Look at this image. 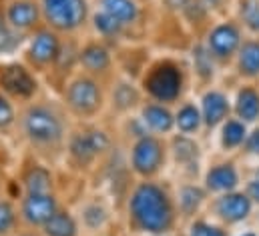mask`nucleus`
Instances as JSON below:
<instances>
[{"instance_id":"obj_26","label":"nucleus","mask_w":259,"mask_h":236,"mask_svg":"<svg viewBox=\"0 0 259 236\" xmlns=\"http://www.w3.org/2000/svg\"><path fill=\"white\" fill-rule=\"evenodd\" d=\"M16 224V210L8 200L0 198V236H6Z\"/></svg>"},{"instance_id":"obj_21","label":"nucleus","mask_w":259,"mask_h":236,"mask_svg":"<svg viewBox=\"0 0 259 236\" xmlns=\"http://www.w3.org/2000/svg\"><path fill=\"white\" fill-rule=\"evenodd\" d=\"M24 186H26V192H51L53 178H51L47 168L34 166V168H30V170L26 172V176H24Z\"/></svg>"},{"instance_id":"obj_2","label":"nucleus","mask_w":259,"mask_h":236,"mask_svg":"<svg viewBox=\"0 0 259 236\" xmlns=\"http://www.w3.org/2000/svg\"><path fill=\"white\" fill-rule=\"evenodd\" d=\"M22 128L26 138L36 146H57L65 136V122L61 114L47 106V104H34L30 106L22 116Z\"/></svg>"},{"instance_id":"obj_25","label":"nucleus","mask_w":259,"mask_h":236,"mask_svg":"<svg viewBox=\"0 0 259 236\" xmlns=\"http://www.w3.org/2000/svg\"><path fill=\"white\" fill-rule=\"evenodd\" d=\"M201 118H199V112L195 106H183L177 114V126L183 130V132H193L197 130Z\"/></svg>"},{"instance_id":"obj_6","label":"nucleus","mask_w":259,"mask_h":236,"mask_svg":"<svg viewBox=\"0 0 259 236\" xmlns=\"http://www.w3.org/2000/svg\"><path fill=\"white\" fill-rule=\"evenodd\" d=\"M109 146V138L105 132L101 130H87V132H78L70 138V154L78 164H89L91 160H95L103 150H107Z\"/></svg>"},{"instance_id":"obj_14","label":"nucleus","mask_w":259,"mask_h":236,"mask_svg":"<svg viewBox=\"0 0 259 236\" xmlns=\"http://www.w3.org/2000/svg\"><path fill=\"white\" fill-rule=\"evenodd\" d=\"M101 6H103V12L119 20L123 26L135 22L139 16V8L135 0H101Z\"/></svg>"},{"instance_id":"obj_24","label":"nucleus","mask_w":259,"mask_h":236,"mask_svg":"<svg viewBox=\"0 0 259 236\" xmlns=\"http://www.w3.org/2000/svg\"><path fill=\"white\" fill-rule=\"evenodd\" d=\"M95 28L101 32V34H105V36H113V34H119L121 32V28H123V24L119 22V20H115L113 16H109L107 12H99V14H95Z\"/></svg>"},{"instance_id":"obj_27","label":"nucleus","mask_w":259,"mask_h":236,"mask_svg":"<svg viewBox=\"0 0 259 236\" xmlns=\"http://www.w3.org/2000/svg\"><path fill=\"white\" fill-rule=\"evenodd\" d=\"M16 44H18V38H16L12 26H8L0 14V52H10Z\"/></svg>"},{"instance_id":"obj_10","label":"nucleus","mask_w":259,"mask_h":236,"mask_svg":"<svg viewBox=\"0 0 259 236\" xmlns=\"http://www.w3.org/2000/svg\"><path fill=\"white\" fill-rule=\"evenodd\" d=\"M59 54H61V44H59V38H57L55 32H51V30H38L32 36L30 46H28V58L32 60L34 64L47 66L53 60L59 58Z\"/></svg>"},{"instance_id":"obj_19","label":"nucleus","mask_w":259,"mask_h":236,"mask_svg":"<svg viewBox=\"0 0 259 236\" xmlns=\"http://www.w3.org/2000/svg\"><path fill=\"white\" fill-rule=\"evenodd\" d=\"M45 236H76V222L68 212H59L42 226Z\"/></svg>"},{"instance_id":"obj_34","label":"nucleus","mask_w":259,"mask_h":236,"mask_svg":"<svg viewBox=\"0 0 259 236\" xmlns=\"http://www.w3.org/2000/svg\"><path fill=\"white\" fill-rule=\"evenodd\" d=\"M247 150L253 152V154H259V130H255V132L249 136V140H247Z\"/></svg>"},{"instance_id":"obj_13","label":"nucleus","mask_w":259,"mask_h":236,"mask_svg":"<svg viewBox=\"0 0 259 236\" xmlns=\"http://www.w3.org/2000/svg\"><path fill=\"white\" fill-rule=\"evenodd\" d=\"M217 210L219 214L229 220V222H237V220H243L249 210H251V202L247 196L243 194H225L219 202H217Z\"/></svg>"},{"instance_id":"obj_32","label":"nucleus","mask_w":259,"mask_h":236,"mask_svg":"<svg viewBox=\"0 0 259 236\" xmlns=\"http://www.w3.org/2000/svg\"><path fill=\"white\" fill-rule=\"evenodd\" d=\"M195 152H197V148H195L193 142H189V140H185V138H181V140L175 142V154H177V158L187 160V158L195 156Z\"/></svg>"},{"instance_id":"obj_5","label":"nucleus","mask_w":259,"mask_h":236,"mask_svg":"<svg viewBox=\"0 0 259 236\" xmlns=\"http://www.w3.org/2000/svg\"><path fill=\"white\" fill-rule=\"evenodd\" d=\"M145 88L147 92L161 100V102H167V100H173L179 96L181 92V72L169 64V62H163L159 66H155L147 78H145Z\"/></svg>"},{"instance_id":"obj_22","label":"nucleus","mask_w":259,"mask_h":236,"mask_svg":"<svg viewBox=\"0 0 259 236\" xmlns=\"http://www.w3.org/2000/svg\"><path fill=\"white\" fill-rule=\"evenodd\" d=\"M239 66L245 74L259 72V42H247L241 46L239 52Z\"/></svg>"},{"instance_id":"obj_12","label":"nucleus","mask_w":259,"mask_h":236,"mask_svg":"<svg viewBox=\"0 0 259 236\" xmlns=\"http://www.w3.org/2000/svg\"><path fill=\"white\" fill-rule=\"evenodd\" d=\"M239 44V32L233 24L217 26L209 36V48L217 56H229Z\"/></svg>"},{"instance_id":"obj_28","label":"nucleus","mask_w":259,"mask_h":236,"mask_svg":"<svg viewBox=\"0 0 259 236\" xmlns=\"http://www.w3.org/2000/svg\"><path fill=\"white\" fill-rule=\"evenodd\" d=\"M115 100H117V104L121 106V108H129L135 104V100H137V94H135V90L127 86V84H121L119 88H117V94H115Z\"/></svg>"},{"instance_id":"obj_8","label":"nucleus","mask_w":259,"mask_h":236,"mask_svg":"<svg viewBox=\"0 0 259 236\" xmlns=\"http://www.w3.org/2000/svg\"><path fill=\"white\" fill-rule=\"evenodd\" d=\"M161 160H163V148H161L159 140H155L153 136H143L135 142V146H133L135 172L149 176V174L157 172V168L161 166Z\"/></svg>"},{"instance_id":"obj_36","label":"nucleus","mask_w":259,"mask_h":236,"mask_svg":"<svg viewBox=\"0 0 259 236\" xmlns=\"http://www.w3.org/2000/svg\"><path fill=\"white\" fill-rule=\"evenodd\" d=\"M167 2H169L171 6H175V8H177V6H185V4H187V0H167Z\"/></svg>"},{"instance_id":"obj_20","label":"nucleus","mask_w":259,"mask_h":236,"mask_svg":"<svg viewBox=\"0 0 259 236\" xmlns=\"http://www.w3.org/2000/svg\"><path fill=\"white\" fill-rule=\"evenodd\" d=\"M237 114L243 120H255L259 116V94L251 88H243L237 94Z\"/></svg>"},{"instance_id":"obj_23","label":"nucleus","mask_w":259,"mask_h":236,"mask_svg":"<svg viewBox=\"0 0 259 236\" xmlns=\"http://www.w3.org/2000/svg\"><path fill=\"white\" fill-rule=\"evenodd\" d=\"M243 138H245L243 124L237 122V120H229L225 124V128H223V144L229 146V148H233V146H239L243 142Z\"/></svg>"},{"instance_id":"obj_38","label":"nucleus","mask_w":259,"mask_h":236,"mask_svg":"<svg viewBox=\"0 0 259 236\" xmlns=\"http://www.w3.org/2000/svg\"><path fill=\"white\" fill-rule=\"evenodd\" d=\"M243 236H253V234H243Z\"/></svg>"},{"instance_id":"obj_29","label":"nucleus","mask_w":259,"mask_h":236,"mask_svg":"<svg viewBox=\"0 0 259 236\" xmlns=\"http://www.w3.org/2000/svg\"><path fill=\"white\" fill-rule=\"evenodd\" d=\"M243 16H245V22L253 28L259 30V2L257 0H247L245 6H243Z\"/></svg>"},{"instance_id":"obj_30","label":"nucleus","mask_w":259,"mask_h":236,"mask_svg":"<svg viewBox=\"0 0 259 236\" xmlns=\"http://www.w3.org/2000/svg\"><path fill=\"white\" fill-rule=\"evenodd\" d=\"M14 122V110L12 104L0 94V128H8Z\"/></svg>"},{"instance_id":"obj_37","label":"nucleus","mask_w":259,"mask_h":236,"mask_svg":"<svg viewBox=\"0 0 259 236\" xmlns=\"http://www.w3.org/2000/svg\"><path fill=\"white\" fill-rule=\"evenodd\" d=\"M20 236H32V234H20Z\"/></svg>"},{"instance_id":"obj_9","label":"nucleus","mask_w":259,"mask_h":236,"mask_svg":"<svg viewBox=\"0 0 259 236\" xmlns=\"http://www.w3.org/2000/svg\"><path fill=\"white\" fill-rule=\"evenodd\" d=\"M0 86L16 98H28L36 90V80L24 66L8 64L0 70Z\"/></svg>"},{"instance_id":"obj_11","label":"nucleus","mask_w":259,"mask_h":236,"mask_svg":"<svg viewBox=\"0 0 259 236\" xmlns=\"http://www.w3.org/2000/svg\"><path fill=\"white\" fill-rule=\"evenodd\" d=\"M40 18L38 4L32 0H14L6 10V20L14 30H28Z\"/></svg>"},{"instance_id":"obj_16","label":"nucleus","mask_w":259,"mask_h":236,"mask_svg":"<svg viewBox=\"0 0 259 236\" xmlns=\"http://www.w3.org/2000/svg\"><path fill=\"white\" fill-rule=\"evenodd\" d=\"M227 108H229L227 106V98L223 94H219V92L205 94V98H203V118H205V122L209 126H213L221 118H225Z\"/></svg>"},{"instance_id":"obj_33","label":"nucleus","mask_w":259,"mask_h":236,"mask_svg":"<svg viewBox=\"0 0 259 236\" xmlns=\"http://www.w3.org/2000/svg\"><path fill=\"white\" fill-rule=\"evenodd\" d=\"M191 236H225L223 230L215 228V226H209L205 222H195L191 226Z\"/></svg>"},{"instance_id":"obj_3","label":"nucleus","mask_w":259,"mask_h":236,"mask_svg":"<svg viewBox=\"0 0 259 236\" xmlns=\"http://www.w3.org/2000/svg\"><path fill=\"white\" fill-rule=\"evenodd\" d=\"M45 20L61 32H70L87 20V0H42Z\"/></svg>"},{"instance_id":"obj_31","label":"nucleus","mask_w":259,"mask_h":236,"mask_svg":"<svg viewBox=\"0 0 259 236\" xmlns=\"http://www.w3.org/2000/svg\"><path fill=\"white\" fill-rule=\"evenodd\" d=\"M199 200H201V192L197 188H185L181 192V206L185 210H193L195 206L199 204Z\"/></svg>"},{"instance_id":"obj_4","label":"nucleus","mask_w":259,"mask_h":236,"mask_svg":"<svg viewBox=\"0 0 259 236\" xmlns=\"http://www.w3.org/2000/svg\"><path fill=\"white\" fill-rule=\"evenodd\" d=\"M65 98L72 112H76L80 116H91L101 108L103 92H101V86L97 84V80H93L89 76H78L76 80H72L68 84Z\"/></svg>"},{"instance_id":"obj_18","label":"nucleus","mask_w":259,"mask_h":236,"mask_svg":"<svg viewBox=\"0 0 259 236\" xmlns=\"http://www.w3.org/2000/svg\"><path fill=\"white\" fill-rule=\"evenodd\" d=\"M237 184V172L229 164H221L209 170L207 174V186L211 190H229Z\"/></svg>"},{"instance_id":"obj_1","label":"nucleus","mask_w":259,"mask_h":236,"mask_svg":"<svg viewBox=\"0 0 259 236\" xmlns=\"http://www.w3.org/2000/svg\"><path fill=\"white\" fill-rule=\"evenodd\" d=\"M131 218L137 228L145 232H165L171 226L173 210L163 188L151 182H143L135 188L129 200Z\"/></svg>"},{"instance_id":"obj_15","label":"nucleus","mask_w":259,"mask_h":236,"mask_svg":"<svg viewBox=\"0 0 259 236\" xmlns=\"http://www.w3.org/2000/svg\"><path fill=\"white\" fill-rule=\"evenodd\" d=\"M80 62L89 72H105L111 64V56L103 44H89L80 52Z\"/></svg>"},{"instance_id":"obj_7","label":"nucleus","mask_w":259,"mask_h":236,"mask_svg":"<svg viewBox=\"0 0 259 236\" xmlns=\"http://www.w3.org/2000/svg\"><path fill=\"white\" fill-rule=\"evenodd\" d=\"M57 210V200L51 192H28L22 200V218L32 226H45Z\"/></svg>"},{"instance_id":"obj_35","label":"nucleus","mask_w":259,"mask_h":236,"mask_svg":"<svg viewBox=\"0 0 259 236\" xmlns=\"http://www.w3.org/2000/svg\"><path fill=\"white\" fill-rule=\"evenodd\" d=\"M249 194H251L255 200H259V172H257V178L249 184Z\"/></svg>"},{"instance_id":"obj_17","label":"nucleus","mask_w":259,"mask_h":236,"mask_svg":"<svg viewBox=\"0 0 259 236\" xmlns=\"http://www.w3.org/2000/svg\"><path fill=\"white\" fill-rule=\"evenodd\" d=\"M143 120L151 130L157 132H167L173 126V116L167 108L159 106V104H149L143 108Z\"/></svg>"}]
</instances>
